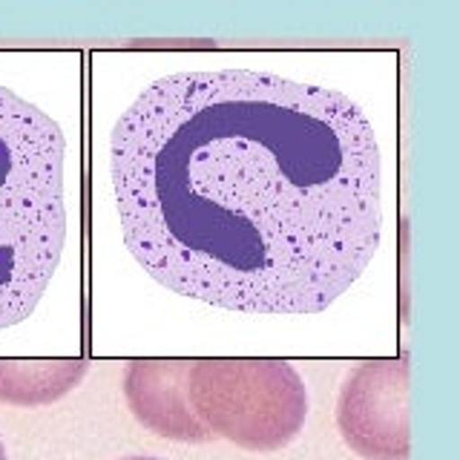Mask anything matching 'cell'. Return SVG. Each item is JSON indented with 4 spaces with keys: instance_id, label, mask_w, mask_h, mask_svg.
Wrapping results in <instances>:
<instances>
[{
    "instance_id": "5",
    "label": "cell",
    "mask_w": 460,
    "mask_h": 460,
    "mask_svg": "<svg viewBox=\"0 0 460 460\" xmlns=\"http://www.w3.org/2000/svg\"><path fill=\"white\" fill-rule=\"evenodd\" d=\"M193 359H133L127 366L124 394L141 426L170 440L205 443L213 435L187 402V371Z\"/></svg>"
},
{
    "instance_id": "3",
    "label": "cell",
    "mask_w": 460,
    "mask_h": 460,
    "mask_svg": "<svg viewBox=\"0 0 460 460\" xmlns=\"http://www.w3.org/2000/svg\"><path fill=\"white\" fill-rule=\"evenodd\" d=\"M187 402L210 435L251 452H277L305 423V383L285 359H193Z\"/></svg>"
},
{
    "instance_id": "1",
    "label": "cell",
    "mask_w": 460,
    "mask_h": 460,
    "mask_svg": "<svg viewBox=\"0 0 460 460\" xmlns=\"http://www.w3.org/2000/svg\"><path fill=\"white\" fill-rule=\"evenodd\" d=\"M380 147L349 95L268 72H179L112 129L124 242L170 291L316 314L380 244Z\"/></svg>"
},
{
    "instance_id": "8",
    "label": "cell",
    "mask_w": 460,
    "mask_h": 460,
    "mask_svg": "<svg viewBox=\"0 0 460 460\" xmlns=\"http://www.w3.org/2000/svg\"><path fill=\"white\" fill-rule=\"evenodd\" d=\"M127 460H158V457H127Z\"/></svg>"
},
{
    "instance_id": "7",
    "label": "cell",
    "mask_w": 460,
    "mask_h": 460,
    "mask_svg": "<svg viewBox=\"0 0 460 460\" xmlns=\"http://www.w3.org/2000/svg\"><path fill=\"white\" fill-rule=\"evenodd\" d=\"M0 460H6V449H4V440H0Z\"/></svg>"
},
{
    "instance_id": "6",
    "label": "cell",
    "mask_w": 460,
    "mask_h": 460,
    "mask_svg": "<svg viewBox=\"0 0 460 460\" xmlns=\"http://www.w3.org/2000/svg\"><path fill=\"white\" fill-rule=\"evenodd\" d=\"M84 359H0V402L47 406L86 377Z\"/></svg>"
},
{
    "instance_id": "2",
    "label": "cell",
    "mask_w": 460,
    "mask_h": 460,
    "mask_svg": "<svg viewBox=\"0 0 460 460\" xmlns=\"http://www.w3.org/2000/svg\"><path fill=\"white\" fill-rule=\"evenodd\" d=\"M64 155L61 127L0 86V328L35 311L61 262Z\"/></svg>"
},
{
    "instance_id": "4",
    "label": "cell",
    "mask_w": 460,
    "mask_h": 460,
    "mask_svg": "<svg viewBox=\"0 0 460 460\" xmlns=\"http://www.w3.org/2000/svg\"><path fill=\"white\" fill-rule=\"evenodd\" d=\"M342 440L366 460H409V366L402 359H363L337 402Z\"/></svg>"
}]
</instances>
